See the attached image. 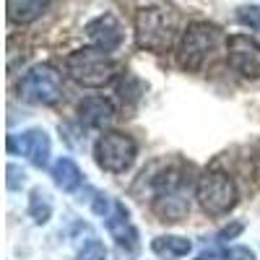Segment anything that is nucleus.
<instances>
[{
	"instance_id": "1",
	"label": "nucleus",
	"mask_w": 260,
	"mask_h": 260,
	"mask_svg": "<svg viewBox=\"0 0 260 260\" xmlns=\"http://www.w3.org/2000/svg\"><path fill=\"white\" fill-rule=\"evenodd\" d=\"M177 16L161 6H146L136 13V42L141 50L164 55L177 39Z\"/></svg>"
},
{
	"instance_id": "2",
	"label": "nucleus",
	"mask_w": 260,
	"mask_h": 260,
	"mask_svg": "<svg viewBox=\"0 0 260 260\" xmlns=\"http://www.w3.org/2000/svg\"><path fill=\"white\" fill-rule=\"evenodd\" d=\"M65 73L71 81L86 89H102V86L112 83L117 65L115 60L99 47H83L65 57Z\"/></svg>"
},
{
	"instance_id": "3",
	"label": "nucleus",
	"mask_w": 260,
	"mask_h": 260,
	"mask_svg": "<svg viewBox=\"0 0 260 260\" xmlns=\"http://www.w3.org/2000/svg\"><path fill=\"white\" fill-rule=\"evenodd\" d=\"M221 45V29L208 24V21H195L190 24L177 45V62L182 71H201L203 65L213 57V52Z\"/></svg>"
},
{
	"instance_id": "4",
	"label": "nucleus",
	"mask_w": 260,
	"mask_h": 260,
	"mask_svg": "<svg viewBox=\"0 0 260 260\" xmlns=\"http://www.w3.org/2000/svg\"><path fill=\"white\" fill-rule=\"evenodd\" d=\"M154 213L161 221H180L190 211V192L180 169H167L154 180Z\"/></svg>"
},
{
	"instance_id": "5",
	"label": "nucleus",
	"mask_w": 260,
	"mask_h": 260,
	"mask_svg": "<svg viewBox=\"0 0 260 260\" xmlns=\"http://www.w3.org/2000/svg\"><path fill=\"white\" fill-rule=\"evenodd\" d=\"M195 198L208 216H224L237 206V185L221 169H208L195 182Z\"/></svg>"
},
{
	"instance_id": "6",
	"label": "nucleus",
	"mask_w": 260,
	"mask_h": 260,
	"mask_svg": "<svg viewBox=\"0 0 260 260\" xmlns=\"http://www.w3.org/2000/svg\"><path fill=\"white\" fill-rule=\"evenodd\" d=\"M16 91L26 104L50 107V104L60 102V96H62V78L50 62H39L18 78Z\"/></svg>"
},
{
	"instance_id": "7",
	"label": "nucleus",
	"mask_w": 260,
	"mask_h": 260,
	"mask_svg": "<svg viewBox=\"0 0 260 260\" xmlns=\"http://www.w3.org/2000/svg\"><path fill=\"white\" fill-rule=\"evenodd\" d=\"M138 156V146L136 141L120 133V130H107L99 136V141L94 143V159L99 164V169L112 172V175H122L133 167Z\"/></svg>"
},
{
	"instance_id": "8",
	"label": "nucleus",
	"mask_w": 260,
	"mask_h": 260,
	"mask_svg": "<svg viewBox=\"0 0 260 260\" xmlns=\"http://www.w3.org/2000/svg\"><path fill=\"white\" fill-rule=\"evenodd\" d=\"M226 62L245 78H260V42L247 34L226 39Z\"/></svg>"
},
{
	"instance_id": "9",
	"label": "nucleus",
	"mask_w": 260,
	"mask_h": 260,
	"mask_svg": "<svg viewBox=\"0 0 260 260\" xmlns=\"http://www.w3.org/2000/svg\"><path fill=\"white\" fill-rule=\"evenodd\" d=\"M8 154H18V156H26L37 169H45L50 164V136L39 127L24 130V133H13L8 136Z\"/></svg>"
},
{
	"instance_id": "10",
	"label": "nucleus",
	"mask_w": 260,
	"mask_h": 260,
	"mask_svg": "<svg viewBox=\"0 0 260 260\" xmlns=\"http://www.w3.org/2000/svg\"><path fill=\"white\" fill-rule=\"evenodd\" d=\"M104 224H107V232H110V237L117 242V247L120 250H125V252H138V247H141V242H138V229L133 226V221H130V213H127V208L120 203V201H115L112 203V211L104 216Z\"/></svg>"
},
{
	"instance_id": "11",
	"label": "nucleus",
	"mask_w": 260,
	"mask_h": 260,
	"mask_svg": "<svg viewBox=\"0 0 260 260\" xmlns=\"http://www.w3.org/2000/svg\"><path fill=\"white\" fill-rule=\"evenodd\" d=\"M86 37L91 39L94 47H99L104 52H115L122 45V26L112 13H102L86 24Z\"/></svg>"
},
{
	"instance_id": "12",
	"label": "nucleus",
	"mask_w": 260,
	"mask_h": 260,
	"mask_svg": "<svg viewBox=\"0 0 260 260\" xmlns=\"http://www.w3.org/2000/svg\"><path fill=\"white\" fill-rule=\"evenodd\" d=\"M78 120L89 127H104L115 120V104L104 96H86L78 104Z\"/></svg>"
},
{
	"instance_id": "13",
	"label": "nucleus",
	"mask_w": 260,
	"mask_h": 260,
	"mask_svg": "<svg viewBox=\"0 0 260 260\" xmlns=\"http://www.w3.org/2000/svg\"><path fill=\"white\" fill-rule=\"evenodd\" d=\"M50 177H52V182H55L62 192H76V190L81 187V182H83L81 169H78V164H76L71 156H60V159L52 164V169H50Z\"/></svg>"
},
{
	"instance_id": "14",
	"label": "nucleus",
	"mask_w": 260,
	"mask_h": 260,
	"mask_svg": "<svg viewBox=\"0 0 260 260\" xmlns=\"http://www.w3.org/2000/svg\"><path fill=\"white\" fill-rule=\"evenodd\" d=\"M6 8L11 24L26 26L50 8V0H6Z\"/></svg>"
},
{
	"instance_id": "15",
	"label": "nucleus",
	"mask_w": 260,
	"mask_h": 260,
	"mask_svg": "<svg viewBox=\"0 0 260 260\" xmlns=\"http://www.w3.org/2000/svg\"><path fill=\"white\" fill-rule=\"evenodd\" d=\"M151 250H154L161 260H177V257H185L192 250V242L185 240V237L167 234V237H156V240L151 242Z\"/></svg>"
},
{
	"instance_id": "16",
	"label": "nucleus",
	"mask_w": 260,
	"mask_h": 260,
	"mask_svg": "<svg viewBox=\"0 0 260 260\" xmlns=\"http://www.w3.org/2000/svg\"><path fill=\"white\" fill-rule=\"evenodd\" d=\"M252 250L242 247V245H224L216 240V245L206 247L203 252H198L195 260H252Z\"/></svg>"
},
{
	"instance_id": "17",
	"label": "nucleus",
	"mask_w": 260,
	"mask_h": 260,
	"mask_svg": "<svg viewBox=\"0 0 260 260\" xmlns=\"http://www.w3.org/2000/svg\"><path fill=\"white\" fill-rule=\"evenodd\" d=\"M29 216L37 224H47L50 216H52V201L42 187H34L31 195H29Z\"/></svg>"
},
{
	"instance_id": "18",
	"label": "nucleus",
	"mask_w": 260,
	"mask_h": 260,
	"mask_svg": "<svg viewBox=\"0 0 260 260\" xmlns=\"http://www.w3.org/2000/svg\"><path fill=\"white\" fill-rule=\"evenodd\" d=\"M107 257V250L99 240H89L76 255V260H104Z\"/></svg>"
},
{
	"instance_id": "19",
	"label": "nucleus",
	"mask_w": 260,
	"mask_h": 260,
	"mask_svg": "<svg viewBox=\"0 0 260 260\" xmlns=\"http://www.w3.org/2000/svg\"><path fill=\"white\" fill-rule=\"evenodd\" d=\"M237 18H240V24L260 31V6H242L237 11Z\"/></svg>"
},
{
	"instance_id": "20",
	"label": "nucleus",
	"mask_w": 260,
	"mask_h": 260,
	"mask_svg": "<svg viewBox=\"0 0 260 260\" xmlns=\"http://www.w3.org/2000/svg\"><path fill=\"white\" fill-rule=\"evenodd\" d=\"M8 175H11V177H8V187H11V190H18L21 185L26 182V175H24V172H18L13 164H8Z\"/></svg>"
},
{
	"instance_id": "21",
	"label": "nucleus",
	"mask_w": 260,
	"mask_h": 260,
	"mask_svg": "<svg viewBox=\"0 0 260 260\" xmlns=\"http://www.w3.org/2000/svg\"><path fill=\"white\" fill-rule=\"evenodd\" d=\"M242 232V224H234V226H226V229H221L219 234H216V240H219V242H226V237H229V240H232V237L234 234H240Z\"/></svg>"
}]
</instances>
